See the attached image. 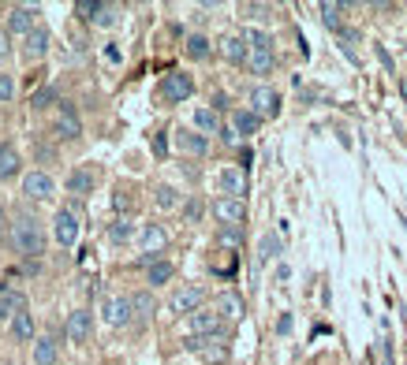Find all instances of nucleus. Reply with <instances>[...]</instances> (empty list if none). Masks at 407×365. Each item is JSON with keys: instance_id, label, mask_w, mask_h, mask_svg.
Returning <instances> with one entry per match:
<instances>
[{"instance_id": "1", "label": "nucleus", "mask_w": 407, "mask_h": 365, "mask_svg": "<svg viewBox=\"0 0 407 365\" xmlns=\"http://www.w3.org/2000/svg\"><path fill=\"white\" fill-rule=\"evenodd\" d=\"M12 246L23 257L45 254V235H41V228H38L34 217H15V224H12Z\"/></svg>"}, {"instance_id": "2", "label": "nucleus", "mask_w": 407, "mask_h": 365, "mask_svg": "<svg viewBox=\"0 0 407 365\" xmlns=\"http://www.w3.org/2000/svg\"><path fill=\"white\" fill-rule=\"evenodd\" d=\"M191 93H195V79L184 71H168L165 79H161V98H165L168 104H179V101H187Z\"/></svg>"}, {"instance_id": "3", "label": "nucleus", "mask_w": 407, "mask_h": 365, "mask_svg": "<svg viewBox=\"0 0 407 365\" xmlns=\"http://www.w3.org/2000/svg\"><path fill=\"white\" fill-rule=\"evenodd\" d=\"M187 328H191V336H221V332H224V317L217 313V306H213V309L202 306V309L191 313Z\"/></svg>"}, {"instance_id": "4", "label": "nucleus", "mask_w": 407, "mask_h": 365, "mask_svg": "<svg viewBox=\"0 0 407 365\" xmlns=\"http://www.w3.org/2000/svg\"><path fill=\"white\" fill-rule=\"evenodd\" d=\"M202 302H206V287H198V284H187V287H179V291L168 298V309L172 313H195V309H202Z\"/></svg>"}, {"instance_id": "5", "label": "nucleus", "mask_w": 407, "mask_h": 365, "mask_svg": "<svg viewBox=\"0 0 407 365\" xmlns=\"http://www.w3.org/2000/svg\"><path fill=\"white\" fill-rule=\"evenodd\" d=\"M213 217L221 220V228H243L247 220V205L239 198H217L213 201Z\"/></svg>"}, {"instance_id": "6", "label": "nucleus", "mask_w": 407, "mask_h": 365, "mask_svg": "<svg viewBox=\"0 0 407 365\" xmlns=\"http://www.w3.org/2000/svg\"><path fill=\"white\" fill-rule=\"evenodd\" d=\"M251 112L262 116V120H273V116H281V93H276L273 86H258V90L251 93Z\"/></svg>"}, {"instance_id": "7", "label": "nucleus", "mask_w": 407, "mask_h": 365, "mask_svg": "<svg viewBox=\"0 0 407 365\" xmlns=\"http://www.w3.org/2000/svg\"><path fill=\"white\" fill-rule=\"evenodd\" d=\"M101 313H105V320H109L112 328H124V325H131L135 306H131V298H127V295H112V298H105Z\"/></svg>"}, {"instance_id": "8", "label": "nucleus", "mask_w": 407, "mask_h": 365, "mask_svg": "<svg viewBox=\"0 0 407 365\" xmlns=\"http://www.w3.org/2000/svg\"><path fill=\"white\" fill-rule=\"evenodd\" d=\"M52 239L60 246H75V239H79V220H75L71 209H60L57 217H52Z\"/></svg>"}, {"instance_id": "9", "label": "nucleus", "mask_w": 407, "mask_h": 365, "mask_svg": "<svg viewBox=\"0 0 407 365\" xmlns=\"http://www.w3.org/2000/svg\"><path fill=\"white\" fill-rule=\"evenodd\" d=\"M90 332H94V313H90V309H75V313H68L64 336H68L71 343H87Z\"/></svg>"}, {"instance_id": "10", "label": "nucleus", "mask_w": 407, "mask_h": 365, "mask_svg": "<svg viewBox=\"0 0 407 365\" xmlns=\"http://www.w3.org/2000/svg\"><path fill=\"white\" fill-rule=\"evenodd\" d=\"M217 187H221L224 198H239L243 201V194H247V176H243V168H221Z\"/></svg>"}, {"instance_id": "11", "label": "nucleus", "mask_w": 407, "mask_h": 365, "mask_svg": "<svg viewBox=\"0 0 407 365\" xmlns=\"http://www.w3.org/2000/svg\"><path fill=\"white\" fill-rule=\"evenodd\" d=\"M23 194L34 198V201L52 198V176H49V171H30V176L23 179Z\"/></svg>"}, {"instance_id": "12", "label": "nucleus", "mask_w": 407, "mask_h": 365, "mask_svg": "<svg viewBox=\"0 0 407 365\" xmlns=\"http://www.w3.org/2000/svg\"><path fill=\"white\" fill-rule=\"evenodd\" d=\"M165 242H168L165 228H157V224H146V228H142V254H146V265L157 261V254L165 250Z\"/></svg>"}, {"instance_id": "13", "label": "nucleus", "mask_w": 407, "mask_h": 365, "mask_svg": "<svg viewBox=\"0 0 407 365\" xmlns=\"http://www.w3.org/2000/svg\"><path fill=\"white\" fill-rule=\"evenodd\" d=\"M34 15H38V8H12V15H8V30L12 34H34Z\"/></svg>"}, {"instance_id": "14", "label": "nucleus", "mask_w": 407, "mask_h": 365, "mask_svg": "<svg viewBox=\"0 0 407 365\" xmlns=\"http://www.w3.org/2000/svg\"><path fill=\"white\" fill-rule=\"evenodd\" d=\"M57 134H60V138H68V142H71V138H79V134H82V123H79V116H75V109H71V104H68V101H64V104H60V120H57Z\"/></svg>"}, {"instance_id": "15", "label": "nucleus", "mask_w": 407, "mask_h": 365, "mask_svg": "<svg viewBox=\"0 0 407 365\" xmlns=\"http://www.w3.org/2000/svg\"><path fill=\"white\" fill-rule=\"evenodd\" d=\"M176 146L184 149V153H191V157H202L209 149L206 134H198V131H176Z\"/></svg>"}, {"instance_id": "16", "label": "nucleus", "mask_w": 407, "mask_h": 365, "mask_svg": "<svg viewBox=\"0 0 407 365\" xmlns=\"http://www.w3.org/2000/svg\"><path fill=\"white\" fill-rule=\"evenodd\" d=\"M57 354H60L57 336H41V339H34V365H52V362H57Z\"/></svg>"}, {"instance_id": "17", "label": "nucleus", "mask_w": 407, "mask_h": 365, "mask_svg": "<svg viewBox=\"0 0 407 365\" xmlns=\"http://www.w3.org/2000/svg\"><path fill=\"white\" fill-rule=\"evenodd\" d=\"M64 187H68V194H94V171H87V168H75L71 176H68V182H64Z\"/></svg>"}, {"instance_id": "18", "label": "nucleus", "mask_w": 407, "mask_h": 365, "mask_svg": "<svg viewBox=\"0 0 407 365\" xmlns=\"http://www.w3.org/2000/svg\"><path fill=\"white\" fill-rule=\"evenodd\" d=\"M217 313H221L224 320H243V313H247V309H243V298H239V295L224 291V295L217 298Z\"/></svg>"}, {"instance_id": "19", "label": "nucleus", "mask_w": 407, "mask_h": 365, "mask_svg": "<svg viewBox=\"0 0 407 365\" xmlns=\"http://www.w3.org/2000/svg\"><path fill=\"white\" fill-rule=\"evenodd\" d=\"M221 56L228 63H243L251 56V49H247V41H243V38H224L221 41Z\"/></svg>"}, {"instance_id": "20", "label": "nucleus", "mask_w": 407, "mask_h": 365, "mask_svg": "<svg viewBox=\"0 0 407 365\" xmlns=\"http://www.w3.org/2000/svg\"><path fill=\"white\" fill-rule=\"evenodd\" d=\"M258 127H262V116H254L251 109H239V112L232 116V131L235 134H254Z\"/></svg>"}, {"instance_id": "21", "label": "nucleus", "mask_w": 407, "mask_h": 365, "mask_svg": "<svg viewBox=\"0 0 407 365\" xmlns=\"http://www.w3.org/2000/svg\"><path fill=\"white\" fill-rule=\"evenodd\" d=\"M247 63H251V71H254V75H269V71H273V63H276V56H273V49H251Z\"/></svg>"}, {"instance_id": "22", "label": "nucleus", "mask_w": 407, "mask_h": 365, "mask_svg": "<svg viewBox=\"0 0 407 365\" xmlns=\"http://www.w3.org/2000/svg\"><path fill=\"white\" fill-rule=\"evenodd\" d=\"M45 52H49V30H45V26H38L34 34L27 38V56H30V60H41Z\"/></svg>"}, {"instance_id": "23", "label": "nucleus", "mask_w": 407, "mask_h": 365, "mask_svg": "<svg viewBox=\"0 0 407 365\" xmlns=\"http://www.w3.org/2000/svg\"><path fill=\"white\" fill-rule=\"evenodd\" d=\"M12 336H15V339H23V343L34 339V317H30L27 309H19V313L12 317Z\"/></svg>"}, {"instance_id": "24", "label": "nucleus", "mask_w": 407, "mask_h": 365, "mask_svg": "<svg viewBox=\"0 0 407 365\" xmlns=\"http://www.w3.org/2000/svg\"><path fill=\"white\" fill-rule=\"evenodd\" d=\"M195 127H198V134H221V116L213 109H198L195 112Z\"/></svg>"}, {"instance_id": "25", "label": "nucleus", "mask_w": 407, "mask_h": 365, "mask_svg": "<svg viewBox=\"0 0 407 365\" xmlns=\"http://www.w3.org/2000/svg\"><path fill=\"white\" fill-rule=\"evenodd\" d=\"M19 171V153L15 146H0V179H12Z\"/></svg>"}, {"instance_id": "26", "label": "nucleus", "mask_w": 407, "mask_h": 365, "mask_svg": "<svg viewBox=\"0 0 407 365\" xmlns=\"http://www.w3.org/2000/svg\"><path fill=\"white\" fill-rule=\"evenodd\" d=\"M209 52H213V45H209L206 34H191L187 38V56L191 60H209Z\"/></svg>"}, {"instance_id": "27", "label": "nucleus", "mask_w": 407, "mask_h": 365, "mask_svg": "<svg viewBox=\"0 0 407 365\" xmlns=\"http://www.w3.org/2000/svg\"><path fill=\"white\" fill-rule=\"evenodd\" d=\"M172 272H176V268L168 265V261H154V265H146V280L154 284V287L168 284V280H172Z\"/></svg>"}, {"instance_id": "28", "label": "nucleus", "mask_w": 407, "mask_h": 365, "mask_svg": "<svg viewBox=\"0 0 407 365\" xmlns=\"http://www.w3.org/2000/svg\"><path fill=\"white\" fill-rule=\"evenodd\" d=\"M131 306H135V317H154V309H157V302H154V295L149 291L131 295Z\"/></svg>"}, {"instance_id": "29", "label": "nucleus", "mask_w": 407, "mask_h": 365, "mask_svg": "<svg viewBox=\"0 0 407 365\" xmlns=\"http://www.w3.org/2000/svg\"><path fill=\"white\" fill-rule=\"evenodd\" d=\"M340 12H344V4H321V23L329 30H344L340 26Z\"/></svg>"}, {"instance_id": "30", "label": "nucleus", "mask_w": 407, "mask_h": 365, "mask_svg": "<svg viewBox=\"0 0 407 365\" xmlns=\"http://www.w3.org/2000/svg\"><path fill=\"white\" fill-rule=\"evenodd\" d=\"M116 12H120L116 4H94V23H98V26H112L116 23Z\"/></svg>"}, {"instance_id": "31", "label": "nucleus", "mask_w": 407, "mask_h": 365, "mask_svg": "<svg viewBox=\"0 0 407 365\" xmlns=\"http://www.w3.org/2000/svg\"><path fill=\"white\" fill-rule=\"evenodd\" d=\"M281 254V239L276 235H262V242H258V261H269V257Z\"/></svg>"}, {"instance_id": "32", "label": "nucleus", "mask_w": 407, "mask_h": 365, "mask_svg": "<svg viewBox=\"0 0 407 365\" xmlns=\"http://www.w3.org/2000/svg\"><path fill=\"white\" fill-rule=\"evenodd\" d=\"M52 101H57V90H49V86H41V90L30 93V109H49Z\"/></svg>"}, {"instance_id": "33", "label": "nucleus", "mask_w": 407, "mask_h": 365, "mask_svg": "<svg viewBox=\"0 0 407 365\" xmlns=\"http://www.w3.org/2000/svg\"><path fill=\"white\" fill-rule=\"evenodd\" d=\"M131 235H135V224H127V220H120V224H112V228H109V239L112 242H127Z\"/></svg>"}, {"instance_id": "34", "label": "nucleus", "mask_w": 407, "mask_h": 365, "mask_svg": "<svg viewBox=\"0 0 407 365\" xmlns=\"http://www.w3.org/2000/svg\"><path fill=\"white\" fill-rule=\"evenodd\" d=\"M19 309H23V302H19L15 295H0V320H4V317H15Z\"/></svg>"}, {"instance_id": "35", "label": "nucleus", "mask_w": 407, "mask_h": 365, "mask_svg": "<svg viewBox=\"0 0 407 365\" xmlns=\"http://www.w3.org/2000/svg\"><path fill=\"white\" fill-rule=\"evenodd\" d=\"M176 201H179V194L172 187H157V205L161 209H176Z\"/></svg>"}, {"instance_id": "36", "label": "nucleus", "mask_w": 407, "mask_h": 365, "mask_svg": "<svg viewBox=\"0 0 407 365\" xmlns=\"http://www.w3.org/2000/svg\"><path fill=\"white\" fill-rule=\"evenodd\" d=\"M217 242H221V246H239V242H243V231H239V228H221V231H217Z\"/></svg>"}, {"instance_id": "37", "label": "nucleus", "mask_w": 407, "mask_h": 365, "mask_svg": "<svg viewBox=\"0 0 407 365\" xmlns=\"http://www.w3.org/2000/svg\"><path fill=\"white\" fill-rule=\"evenodd\" d=\"M15 98V79L12 75H0V101H12Z\"/></svg>"}, {"instance_id": "38", "label": "nucleus", "mask_w": 407, "mask_h": 365, "mask_svg": "<svg viewBox=\"0 0 407 365\" xmlns=\"http://www.w3.org/2000/svg\"><path fill=\"white\" fill-rule=\"evenodd\" d=\"M202 217V205L198 201H187V220H198Z\"/></svg>"}, {"instance_id": "39", "label": "nucleus", "mask_w": 407, "mask_h": 365, "mask_svg": "<svg viewBox=\"0 0 407 365\" xmlns=\"http://www.w3.org/2000/svg\"><path fill=\"white\" fill-rule=\"evenodd\" d=\"M154 153H157V157H165V138H161V134L154 138Z\"/></svg>"}, {"instance_id": "40", "label": "nucleus", "mask_w": 407, "mask_h": 365, "mask_svg": "<svg viewBox=\"0 0 407 365\" xmlns=\"http://www.w3.org/2000/svg\"><path fill=\"white\" fill-rule=\"evenodd\" d=\"M276 332H281V336H284V332H292V317H281V325H276Z\"/></svg>"}, {"instance_id": "41", "label": "nucleus", "mask_w": 407, "mask_h": 365, "mask_svg": "<svg viewBox=\"0 0 407 365\" xmlns=\"http://www.w3.org/2000/svg\"><path fill=\"white\" fill-rule=\"evenodd\" d=\"M378 56H381V63H385V68H389V71H392V56H389V52H385L381 45H378Z\"/></svg>"}, {"instance_id": "42", "label": "nucleus", "mask_w": 407, "mask_h": 365, "mask_svg": "<svg viewBox=\"0 0 407 365\" xmlns=\"http://www.w3.org/2000/svg\"><path fill=\"white\" fill-rule=\"evenodd\" d=\"M400 93H404V101H407V75L400 79Z\"/></svg>"}, {"instance_id": "43", "label": "nucleus", "mask_w": 407, "mask_h": 365, "mask_svg": "<svg viewBox=\"0 0 407 365\" xmlns=\"http://www.w3.org/2000/svg\"><path fill=\"white\" fill-rule=\"evenodd\" d=\"M0 52H8V45H4V38H0Z\"/></svg>"}]
</instances>
